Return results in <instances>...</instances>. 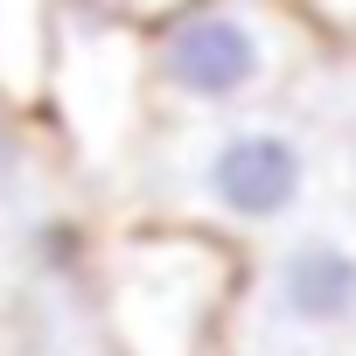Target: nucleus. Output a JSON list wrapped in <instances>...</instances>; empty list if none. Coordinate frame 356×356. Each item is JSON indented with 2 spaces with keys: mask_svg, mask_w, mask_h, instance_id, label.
I'll return each mask as SVG.
<instances>
[{
  "mask_svg": "<svg viewBox=\"0 0 356 356\" xmlns=\"http://www.w3.org/2000/svg\"><path fill=\"white\" fill-rule=\"evenodd\" d=\"M328 42L300 0H175L140 22L154 119H217L280 105Z\"/></svg>",
  "mask_w": 356,
  "mask_h": 356,
  "instance_id": "obj_1",
  "label": "nucleus"
},
{
  "mask_svg": "<svg viewBox=\"0 0 356 356\" xmlns=\"http://www.w3.org/2000/svg\"><path fill=\"white\" fill-rule=\"evenodd\" d=\"M147 147L168 154V182L182 189V217L203 231H286L321 182V154L307 126L280 105L217 112V119H154Z\"/></svg>",
  "mask_w": 356,
  "mask_h": 356,
  "instance_id": "obj_2",
  "label": "nucleus"
},
{
  "mask_svg": "<svg viewBox=\"0 0 356 356\" xmlns=\"http://www.w3.org/2000/svg\"><path fill=\"white\" fill-rule=\"evenodd\" d=\"M238 293V259L203 224H147L105 252V314L126 356H203Z\"/></svg>",
  "mask_w": 356,
  "mask_h": 356,
  "instance_id": "obj_3",
  "label": "nucleus"
},
{
  "mask_svg": "<svg viewBox=\"0 0 356 356\" xmlns=\"http://www.w3.org/2000/svg\"><path fill=\"white\" fill-rule=\"evenodd\" d=\"M35 112L63 133V147L77 161L119 168L154 126L147 63H140V22H119L105 8H84V0H56Z\"/></svg>",
  "mask_w": 356,
  "mask_h": 356,
  "instance_id": "obj_4",
  "label": "nucleus"
},
{
  "mask_svg": "<svg viewBox=\"0 0 356 356\" xmlns=\"http://www.w3.org/2000/svg\"><path fill=\"white\" fill-rule=\"evenodd\" d=\"M266 321L286 342H335L356 328V238L342 231H286L266 266Z\"/></svg>",
  "mask_w": 356,
  "mask_h": 356,
  "instance_id": "obj_5",
  "label": "nucleus"
},
{
  "mask_svg": "<svg viewBox=\"0 0 356 356\" xmlns=\"http://www.w3.org/2000/svg\"><path fill=\"white\" fill-rule=\"evenodd\" d=\"M49 29H56V0H0V105L22 119L42 98Z\"/></svg>",
  "mask_w": 356,
  "mask_h": 356,
  "instance_id": "obj_6",
  "label": "nucleus"
},
{
  "mask_svg": "<svg viewBox=\"0 0 356 356\" xmlns=\"http://www.w3.org/2000/svg\"><path fill=\"white\" fill-rule=\"evenodd\" d=\"M300 15L328 49H356V0H300Z\"/></svg>",
  "mask_w": 356,
  "mask_h": 356,
  "instance_id": "obj_7",
  "label": "nucleus"
},
{
  "mask_svg": "<svg viewBox=\"0 0 356 356\" xmlns=\"http://www.w3.org/2000/svg\"><path fill=\"white\" fill-rule=\"evenodd\" d=\"M84 8H105V15H119V22H154L161 8H175V0H84Z\"/></svg>",
  "mask_w": 356,
  "mask_h": 356,
  "instance_id": "obj_8",
  "label": "nucleus"
},
{
  "mask_svg": "<svg viewBox=\"0 0 356 356\" xmlns=\"http://www.w3.org/2000/svg\"><path fill=\"white\" fill-rule=\"evenodd\" d=\"M0 119H8V105H0Z\"/></svg>",
  "mask_w": 356,
  "mask_h": 356,
  "instance_id": "obj_9",
  "label": "nucleus"
}]
</instances>
